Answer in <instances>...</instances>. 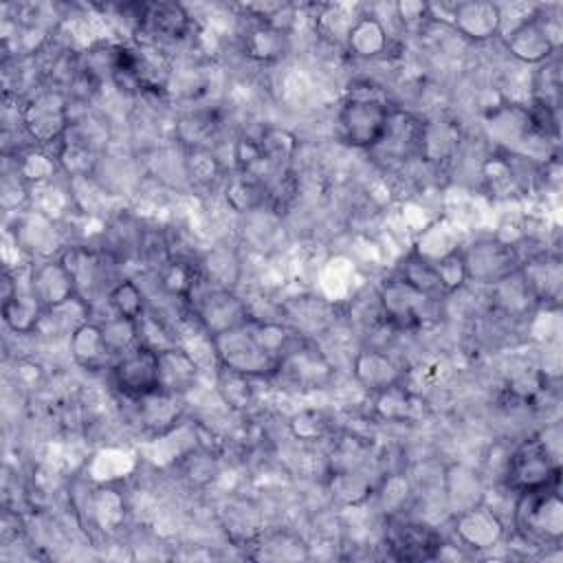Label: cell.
Wrapping results in <instances>:
<instances>
[{"instance_id": "cell-1", "label": "cell", "mask_w": 563, "mask_h": 563, "mask_svg": "<svg viewBox=\"0 0 563 563\" xmlns=\"http://www.w3.org/2000/svg\"><path fill=\"white\" fill-rule=\"evenodd\" d=\"M512 523L526 543L559 548L563 539V499L559 484L519 493L512 508Z\"/></svg>"}, {"instance_id": "cell-2", "label": "cell", "mask_w": 563, "mask_h": 563, "mask_svg": "<svg viewBox=\"0 0 563 563\" xmlns=\"http://www.w3.org/2000/svg\"><path fill=\"white\" fill-rule=\"evenodd\" d=\"M211 345L220 367L249 378H271L277 369V358L257 339L251 321L211 336Z\"/></svg>"}, {"instance_id": "cell-3", "label": "cell", "mask_w": 563, "mask_h": 563, "mask_svg": "<svg viewBox=\"0 0 563 563\" xmlns=\"http://www.w3.org/2000/svg\"><path fill=\"white\" fill-rule=\"evenodd\" d=\"M559 457L545 446L541 435H532L510 449L501 482L508 490L519 495L548 484H559Z\"/></svg>"}, {"instance_id": "cell-4", "label": "cell", "mask_w": 563, "mask_h": 563, "mask_svg": "<svg viewBox=\"0 0 563 563\" xmlns=\"http://www.w3.org/2000/svg\"><path fill=\"white\" fill-rule=\"evenodd\" d=\"M391 106L374 95H350L336 112L339 139L356 150H372L385 132Z\"/></svg>"}, {"instance_id": "cell-5", "label": "cell", "mask_w": 563, "mask_h": 563, "mask_svg": "<svg viewBox=\"0 0 563 563\" xmlns=\"http://www.w3.org/2000/svg\"><path fill=\"white\" fill-rule=\"evenodd\" d=\"M466 279L482 286H497L521 268V251L515 242L497 235H484L460 246Z\"/></svg>"}, {"instance_id": "cell-6", "label": "cell", "mask_w": 563, "mask_h": 563, "mask_svg": "<svg viewBox=\"0 0 563 563\" xmlns=\"http://www.w3.org/2000/svg\"><path fill=\"white\" fill-rule=\"evenodd\" d=\"M20 125L35 145L62 143L70 130L68 97L64 90L44 88L33 92L20 108Z\"/></svg>"}, {"instance_id": "cell-7", "label": "cell", "mask_w": 563, "mask_h": 563, "mask_svg": "<svg viewBox=\"0 0 563 563\" xmlns=\"http://www.w3.org/2000/svg\"><path fill=\"white\" fill-rule=\"evenodd\" d=\"M376 299L380 317L398 330H413L424 325L431 317H435V303L440 301L438 297L413 288L398 273L380 282Z\"/></svg>"}, {"instance_id": "cell-8", "label": "cell", "mask_w": 563, "mask_h": 563, "mask_svg": "<svg viewBox=\"0 0 563 563\" xmlns=\"http://www.w3.org/2000/svg\"><path fill=\"white\" fill-rule=\"evenodd\" d=\"M385 548L398 561H433L444 548L442 534L427 521L405 517L402 512L387 515Z\"/></svg>"}, {"instance_id": "cell-9", "label": "cell", "mask_w": 563, "mask_h": 563, "mask_svg": "<svg viewBox=\"0 0 563 563\" xmlns=\"http://www.w3.org/2000/svg\"><path fill=\"white\" fill-rule=\"evenodd\" d=\"M189 310L200 330L209 336L244 325L251 319L249 301L242 299L235 290L209 288L205 284L189 299Z\"/></svg>"}, {"instance_id": "cell-10", "label": "cell", "mask_w": 563, "mask_h": 563, "mask_svg": "<svg viewBox=\"0 0 563 563\" xmlns=\"http://www.w3.org/2000/svg\"><path fill=\"white\" fill-rule=\"evenodd\" d=\"M273 376L297 389H317L332 378V365L308 336L299 334L282 354Z\"/></svg>"}, {"instance_id": "cell-11", "label": "cell", "mask_w": 563, "mask_h": 563, "mask_svg": "<svg viewBox=\"0 0 563 563\" xmlns=\"http://www.w3.org/2000/svg\"><path fill=\"white\" fill-rule=\"evenodd\" d=\"M110 378L119 394L139 400L158 389V352L136 343L110 365Z\"/></svg>"}, {"instance_id": "cell-12", "label": "cell", "mask_w": 563, "mask_h": 563, "mask_svg": "<svg viewBox=\"0 0 563 563\" xmlns=\"http://www.w3.org/2000/svg\"><path fill=\"white\" fill-rule=\"evenodd\" d=\"M422 136L424 123L411 112L391 108L387 125L378 143L369 150L374 158H380L385 165H400L409 158L422 156Z\"/></svg>"}, {"instance_id": "cell-13", "label": "cell", "mask_w": 563, "mask_h": 563, "mask_svg": "<svg viewBox=\"0 0 563 563\" xmlns=\"http://www.w3.org/2000/svg\"><path fill=\"white\" fill-rule=\"evenodd\" d=\"M559 26H554L552 18H543L534 11L528 20L519 22L506 35L508 53L523 64H543L552 59L559 48Z\"/></svg>"}, {"instance_id": "cell-14", "label": "cell", "mask_w": 563, "mask_h": 563, "mask_svg": "<svg viewBox=\"0 0 563 563\" xmlns=\"http://www.w3.org/2000/svg\"><path fill=\"white\" fill-rule=\"evenodd\" d=\"M2 321L4 325L15 334H33L44 321L46 310L42 308L40 299L35 297L29 273L24 282H20L18 275L11 271H4L2 275Z\"/></svg>"}, {"instance_id": "cell-15", "label": "cell", "mask_w": 563, "mask_h": 563, "mask_svg": "<svg viewBox=\"0 0 563 563\" xmlns=\"http://www.w3.org/2000/svg\"><path fill=\"white\" fill-rule=\"evenodd\" d=\"M453 534L462 548L471 552H486L501 543L506 528L495 508L479 501L453 512Z\"/></svg>"}, {"instance_id": "cell-16", "label": "cell", "mask_w": 563, "mask_h": 563, "mask_svg": "<svg viewBox=\"0 0 563 563\" xmlns=\"http://www.w3.org/2000/svg\"><path fill=\"white\" fill-rule=\"evenodd\" d=\"M29 282L46 312L77 297L75 277L62 257H44L33 264L29 268Z\"/></svg>"}, {"instance_id": "cell-17", "label": "cell", "mask_w": 563, "mask_h": 563, "mask_svg": "<svg viewBox=\"0 0 563 563\" xmlns=\"http://www.w3.org/2000/svg\"><path fill=\"white\" fill-rule=\"evenodd\" d=\"M451 26L471 42H486L501 33V7L495 2H455Z\"/></svg>"}, {"instance_id": "cell-18", "label": "cell", "mask_w": 563, "mask_h": 563, "mask_svg": "<svg viewBox=\"0 0 563 563\" xmlns=\"http://www.w3.org/2000/svg\"><path fill=\"white\" fill-rule=\"evenodd\" d=\"M352 374L356 383L372 394L385 391L394 385H402V378H405V369L400 367V363L385 350H376V347L361 350L354 356Z\"/></svg>"}, {"instance_id": "cell-19", "label": "cell", "mask_w": 563, "mask_h": 563, "mask_svg": "<svg viewBox=\"0 0 563 563\" xmlns=\"http://www.w3.org/2000/svg\"><path fill=\"white\" fill-rule=\"evenodd\" d=\"M519 275L537 303H556L559 301L561 284H563V271H561L559 255L537 253L532 257H523Z\"/></svg>"}, {"instance_id": "cell-20", "label": "cell", "mask_w": 563, "mask_h": 563, "mask_svg": "<svg viewBox=\"0 0 563 563\" xmlns=\"http://www.w3.org/2000/svg\"><path fill=\"white\" fill-rule=\"evenodd\" d=\"M68 350L73 361L86 372L110 369L114 354L110 352L99 321H84L70 332Z\"/></svg>"}, {"instance_id": "cell-21", "label": "cell", "mask_w": 563, "mask_h": 563, "mask_svg": "<svg viewBox=\"0 0 563 563\" xmlns=\"http://www.w3.org/2000/svg\"><path fill=\"white\" fill-rule=\"evenodd\" d=\"M198 372V363L183 345L158 352V389L185 396L196 385Z\"/></svg>"}, {"instance_id": "cell-22", "label": "cell", "mask_w": 563, "mask_h": 563, "mask_svg": "<svg viewBox=\"0 0 563 563\" xmlns=\"http://www.w3.org/2000/svg\"><path fill=\"white\" fill-rule=\"evenodd\" d=\"M134 402L139 405L141 424L158 438L165 435L167 431L176 429L178 418L183 413V396L169 394L163 389H156Z\"/></svg>"}, {"instance_id": "cell-23", "label": "cell", "mask_w": 563, "mask_h": 563, "mask_svg": "<svg viewBox=\"0 0 563 563\" xmlns=\"http://www.w3.org/2000/svg\"><path fill=\"white\" fill-rule=\"evenodd\" d=\"M350 57L378 59L389 51V33L376 15H358L343 44Z\"/></svg>"}, {"instance_id": "cell-24", "label": "cell", "mask_w": 563, "mask_h": 563, "mask_svg": "<svg viewBox=\"0 0 563 563\" xmlns=\"http://www.w3.org/2000/svg\"><path fill=\"white\" fill-rule=\"evenodd\" d=\"M158 284L169 297H176V299L189 303L194 292L202 286L198 260H191L185 255H172L158 268Z\"/></svg>"}, {"instance_id": "cell-25", "label": "cell", "mask_w": 563, "mask_h": 563, "mask_svg": "<svg viewBox=\"0 0 563 563\" xmlns=\"http://www.w3.org/2000/svg\"><path fill=\"white\" fill-rule=\"evenodd\" d=\"M444 495L451 512H460L473 504L484 501L482 477L464 464H453L444 473Z\"/></svg>"}, {"instance_id": "cell-26", "label": "cell", "mask_w": 563, "mask_h": 563, "mask_svg": "<svg viewBox=\"0 0 563 563\" xmlns=\"http://www.w3.org/2000/svg\"><path fill=\"white\" fill-rule=\"evenodd\" d=\"M145 26L161 37L183 40L191 31V15L178 2H145Z\"/></svg>"}, {"instance_id": "cell-27", "label": "cell", "mask_w": 563, "mask_h": 563, "mask_svg": "<svg viewBox=\"0 0 563 563\" xmlns=\"http://www.w3.org/2000/svg\"><path fill=\"white\" fill-rule=\"evenodd\" d=\"M198 266H200V277L205 286L235 290L240 279V260L235 251H231L229 246H216L207 251L198 260Z\"/></svg>"}, {"instance_id": "cell-28", "label": "cell", "mask_w": 563, "mask_h": 563, "mask_svg": "<svg viewBox=\"0 0 563 563\" xmlns=\"http://www.w3.org/2000/svg\"><path fill=\"white\" fill-rule=\"evenodd\" d=\"M227 205L238 213L260 211L268 202V187L253 174L240 172L227 180Z\"/></svg>"}, {"instance_id": "cell-29", "label": "cell", "mask_w": 563, "mask_h": 563, "mask_svg": "<svg viewBox=\"0 0 563 563\" xmlns=\"http://www.w3.org/2000/svg\"><path fill=\"white\" fill-rule=\"evenodd\" d=\"M242 44L249 57L257 62H273L286 51V31L251 20V26L244 31Z\"/></svg>"}, {"instance_id": "cell-30", "label": "cell", "mask_w": 563, "mask_h": 563, "mask_svg": "<svg viewBox=\"0 0 563 563\" xmlns=\"http://www.w3.org/2000/svg\"><path fill=\"white\" fill-rule=\"evenodd\" d=\"M106 303L110 308V314H117L130 321H136L147 310L143 288L130 277H121L112 284V288L106 295Z\"/></svg>"}, {"instance_id": "cell-31", "label": "cell", "mask_w": 563, "mask_h": 563, "mask_svg": "<svg viewBox=\"0 0 563 563\" xmlns=\"http://www.w3.org/2000/svg\"><path fill=\"white\" fill-rule=\"evenodd\" d=\"M396 273H398L405 282H409L413 288L422 290L424 295H431V297H438V299L444 297V290H442V284H440V277H438V273H435L433 262L424 260L422 255L409 251Z\"/></svg>"}, {"instance_id": "cell-32", "label": "cell", "mask_w": 563, "mask_h": 563, "mask_svg": "<svg viewBox=\"0 0 563 563\" xmlns=\"http://www.w3.org/2000/svg\"><path fill=\"white\" fill-rule=\"evenodd\" d=\"M330 490L343 504H361L372 495V482L361 468H336L330 471Z\"/></svg>"}, {"instance_id": "cell-33", "label": "cell", "mask_w": 563, "mask_h": 563, "mask_svg": "<svg viewBox=\"0 0 563 563\" xmlns=\"http://www.w3.org/2000/svg\"><path fill=\"white\" fill-rule=\"evenodd\" d=\"M136 339H139V343L152 347L154 352H165L169 347L180 345L178 336H174V332L169 330L165 319L156 317L152 310H145L136 319Z\"/></svg>"}, {"instance_id": "cell-34", "label": "cell", "mask_w": 563, "mask_h": 563, "mask_svg": "<svg viewBox=\"0 0 563 563\" xmlns=\"http://www.w3.org/2000/svg\"><path fill=\"white\" fill-rule=\"evenodd\" d=\"M216 385H218V394L222 396V400L233 407V409H244L251 405L253 398V389H251V378L238 372H231L227 367L216 369Z\"/></svg>"}, {"instance_id": "cell-35", "label": "cell", "mask_w": 563, "mask_h": 563, "mask_svg": "<svg viewBox=\"0 0 563 563\" xmlns=\"http://www.w3.org/2000/svg\"><path fill=\"white\" fill-rule=\"evenodd\" d=\"M99 323H101V330H103V339H106L110 352L114 354V358L119 354H123L125 350H130L132 345L139 343V339H136V321L110 314V319L99 321Z\"/></svg>"}, {"instance_id": "cell-36", "label": "cell", "mask_w": 563, "mask_h": 563, "mask_svg": "<svg viewBox=\"0 0 563 563\" xmlns=\"http://www.w3.org/2000/svg\"><path fill=\"white\" fill-rule=\"evenodd\" d=\"M376 398V411L380 418L387 420H405L413 411V398L402 385H394L385 391L374 394Z\"/></svg>"}, {"instance_id": "cell-37", "label": "cell", "mask_w": 563, "mask_h": 563, "mask_svg": "<svg viewBox=\"0 0 563 563\" xmlns=\"http://www.w3.org/2000/svg\"><path fill=\"white\" fill-rule=\"evenodd\" d=\"M15 169L20 172V176L29 185L31 183H44L55 172V158L44 154L42 150H24L15 158Z\"/></svg>"}, {"instance_id": "cell-38", "label": "cell", "mask_w": 563, "mask_h": 563, "mask_svg": "<svg viewBox=\"0 0 563 563\" xmlns=\"http://www.w3.org/2000/svg\"><path fill=\"white\" fill-rule=\"evenodd\" d=\"M330 431V418L321 409H303L292 416L290 433L301 442H317Z\"/></svg>"}, {"instance_id": "cell-39", "label": "cell", "mask_w": 563, "mask_h": 563, "mask_svg": "<svg viewBox=\"0 0 563 563\" xmlns=\"http://www.w3.org/2000/svg\"><path fill=\"white\" fill-rule=\"evenodd\" d=\"M185 172L191 178V183L209 187L220 176V163L211 154V150L194 147L185 158Z\"/></svg>"}, {"instance_id": "cell-40", "label": "cell", "mask_w": 563, "mask_h": 563, "mask_svg": "<svg viewBox=\"0 0 563 563\" xmlns=\"http://www.w3.org/2000/svg\"><path fill=\"white\" fill-rule=\"evenodd\" d=\"M435 273L440 277L442 290L444 295H451L455 290H460L468 279H466V268H464V260H462V251L460 246L453 249L451 253H446L444 257L433 262Z\"/></svg>"}, {"instance_id": "cell-41", "label": "cell", "mask_w": 563, "mask_h": 563, "mask_svg": "<svg viewBox=\"0 0 563 563\" xmlns=\"http://www.w3.org/2000/svg\"><path fill=\"white\" fill-rule=\"evenodd\" d=\"M396 15H398L405 24L431 20V18H429V4H422V2H398V4H396Z\"/></svg>"}]
</instances>
